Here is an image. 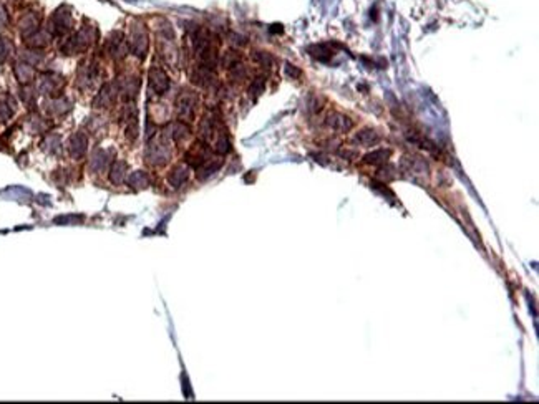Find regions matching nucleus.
Instances as JSON below:
<instances>
[{
  "mask_svg": "<svg viewBox=\"0 0 539 404\" xmlns=\"http://www.w3.org/2000/svg\"><path fill=\"white\" fill-rule=\"evenodd\" d=\"M63 85V81L60 76L57 75H45L42 80H40V92L43 94H52L55 96L60 92V86Z\"/></svg>",
  "mask_w": 539,
  "mask_h": 404,
  "instance_id": "11",
  "label": "nucleus"
},
{
  "mask_svg": "<svg viewBox=\"0 0 539 404\" xmlns=\"http://www.w3.org/2000/svg\"><path fill=\"white\" fill-rule=\"evenodd\" d=\"M126 43H128L130 52L133 53L135 57H138V58H141L143 60V58L146 57V52H148V47H149L146 27H144L143 24H139V22L131 24L128 38H126Z\"/></svg>",
  "mask_w": 539,
  "mask_h": 404,
  "instance_id": "2",
  "label": "nucleus"
},
{
  "mask_svg": "<svg viewBox=\"0 0 539 404\" xmlns=\"http://www.w3.org/2000/svg\"><path fill=\"white\" fill-rule=\"evenodd\" d=\"M105 50L108 55L111 58H115V60H121V58H125L130 52L126 38L121 31H115V33H111L110 37H108V40L105 42Z\"/></svg>",
  "mask_w": 539,
  "mask_h": 404,
  "instance_id": "5",
  "label": "nucleus"
},
{
  "mask_svg": "<svg viewBox=\"0 0 539 404\" xmlns=\"http://www.w3.org/2000/svg\"><path fill=\"white\" fill-rule=\"evenodd\" d=\"M83 220V216H62L57 217L55 224H67V222H81Z\"/></svg>",
  "mask_w": 539,
  "mask_h": 404,
  "instance_id": "24",
  "label": "nucleus"
},
{
  "mask_svg": "<svg viewBox=\"0 0 539 404\" xmlns=\"http://www.w3.org/2000/svg\"><path fill=\"white\" fill-rule=\"evenodd\" d=\"M146 159L153 166H163L169 161V149H168L165 139L160 143L149 144V148L146 149Z\"/></svg>",
  "mask_w": 539,
  "mask_h": 404,
  "instance_id": "6",
  "label": "nucleus"
},
{
  "mask_svg": "<svg viewBox=\"0 0 539 404\" xmlns=\"http://www.w3.org/2000/svg\"><path fill=\"white\" fill-rule=\"evenodd\" d=\"M327 123H329L330 126H332L334 129H337V131H348V129L352 128V121L348 120L347 116L338 115V113H335V115H330Z\"/></svg>",
  "mask_w": 539,
  "mask_h": 404,
  "instance_id": "18",
  "label": "nucleus"
},
{
  "mask_svg": "<svg viewBox=\"0 0 539 404\" xmlns=\"http://www.w3.org/2000/svg\"><path fill=\"white\" fill-rule=\"evenodd\" d=\"M48 38H50V35L47 33V31L37 30L34 35H30V37L27 38V40H29V45H30L32 48H42V47H45V45L50 42Z\"/></svg>",
  "mask_w": 539,
  "mask_h": 404,
  "instance_id": "19",
  "label": "nucleus"
},
{
  "mask_svg": "<svg viewBox=\"0 0 539 404\" xmlns=\"http://www.w3.org/2000/svg\"><path fill=\"white\" fill-rule=\"evenodd\" d=\"M116 92H118V88H113V85H110V83L103 85L100 93L93 99V106L95 108H110L116 98Z\"/></svg>",
  "mask_w": 539,
  "mask_h": 404,
  "instance_id": "10",
  "label": "nucleus"
},
{
  "mask_svg": "<svg viewBox=\"0 0 539 404\" xmlns=\"http://www.w3.org/2000/svg\"><path fill=\"white\" fill-rule=\"evenodd\" d=\"M357 141H360L362 144H365V146H372V144L378 141V136L372 129H365V131H362L360 134H357Z\"/></svg>",
  "mask_w": 539,
  "mask_h": 404,
  "instance_id": "20",
  "label": "nucleus"
},
{
  "mask_svg": "<svg viewBox=\"0 0 539 404\" xmlns=\"http://www.w3.org/2000/svg\"><path fill=\"white\" fill-rule=\"evenodd\" d=\"M285 71H287V73L291 75V76H299V75H301V71H299L297 68H294V65H287Z\"/></svg>",
  "mask_w": 539,
  "mask_h": 404,
  "instance_id": "26",
  "label": "nucleus"
},
{
  "mask_svg": "<svg viewBox=\"0 0 539 404\" xmlns=\"http://www.w3.org/2000/svg\"><path fill=\"white\" fill-rule=\"evenodd\" d=\"M71 25H73V20H71V13L67 7H60L55 10L50 19V31H52V35H58V37L68 33Z\"/></svg>",
  "mask_w": 539,
  "mask_h": 404,
  "instance_id": "4",
  "label": "nucleus"
},
{
  "mask_svg": "<svg viewBox=\"0 0 539 404\" xmlns=\"http://www.w3.org/2000/svg\"><path fill=\"white\" fill-rule=\"evenodd\" d=\"M13 71H15L17 80H19L20 83L24 85V86L30 85V83H32V80H34V76H35L34 66L29 65V63H27V62H20V63H17L15 68H13Z\"/></svg>",
  "mask_w": 539,
  "mask_h": 404,
  "instance_id": "13",
  "label": "nucleus"
},
{
  "mask_svg": "<svg viewBox=\"0 0 539 404\" xmlns=\"http://www.w3.org/2000/svg\"><path fill=\"white\" fill-rule=\"evenodd\" d=\"M262 88H264V81H262V78H257L254 83L251 85V88H249V92H251V94H261Z\"/></svg>",
  "mask_w": 539,
  "mask_h": 404,
  "instance_id": "25",
  "label": "nucleus"
},
{
  "mask_svg": "<svg viewBox=\"0 0 539 404\" xmlns=\"http://www.w3.org/2000/svg\"><path fill=\"white\" fill-rule=\"evenodd\" d=\"M13 53V45L8 38H2L0 37V63H3L5 60H8Z\"/></svg>",
  "mask_w": 539,
  "mask_h": 404,
  "instance_id": "21",
  "label": "nucleus"
},
{
  "mask_svg": "<svg viewBox=\"0 0 539 404\" xmlns=\"http://www.w3.org/2000/svg\"><path fill=\"white\" fill-rule=\"evenodd\" d=\"M95 29L93 27H83L76 31L75 35H71L68 40H65V43L60 47V52L63 55H76L85 50H88L95 42Z\"/></svg>",
  "mask_w": 539,
  "mask_h": 404,
  "instance_id": "1",
  "label": "nucleus"
},
{
  "mask_svg": "<svg viewBox=\"0 0 539 404\" xmlns=\"http://www.w3.org/2000/svg\"><path fill=\"white\" fill-rule=\"evenodd\" d=\"M189 178V169L186 166H176L173 171L169 172L168 176V183H169L173 187H179L188 181Z\"/></svg>",
  "mask_w": 539,
  "mask_h": 404,
  "instance_id": "15",
  "label": "nucleus"
},
{
  "mask_svg": "<svg viewBox=\"0 0 539 404\" xmlns=\"http://www.w3.org/2000/svg\"><path fill=\"white\" fill-rule=\"evenodd\" d=\"M176 106H178V116L181 121H191L198 108V94L189 90H184L178 96Z\"/></svg>",
  "mask_w": 539,
  "mask_h": 404,
  "instance_id": "3",
  "label": "nucleus"
},
{
  "mask_svg": "<svg viewBox=\"0 0 539 404\" xmlns=\"http://www.w3.org/2000/svg\"><path fill=\"white\" fill-rule=\"evenodd\" d=\"M223 63L226 68H234L239 63V53L237 52H228L223 58Z\"/></svg>",
  "mask_w": 539,
  "mask_h": 404,
  "instance_id": "22",
  "label": "nucleus"
},
{
  "mask_svg": "<svg viewBox=\"0 0 539 404\" xmlns=\"http://www.w3.org/2000/svg\"><path fill=\"white\" fill-rule=\"evenodd\" d=\"M126 178H128V166L125 161H116L113 162L111 172H110V181L113 184H123Z\"/></svg>",
  "mask_w": 539,
  "mask_h": 404,
  "instance_id": "14",
  "label": "nucleus"
},
{
  "mask_svg": "<svg viewBox=\"0 0 539 404\" xmlns=\"http://www.w3.org/2000/svg\"><path fill=\"white\" fill-rule=\"evenodd\" d=\"M108 164V156L105 151H101V149H97L93 154H92V159H90V169H92L93 172H100L103 171Z\"/></svg>",
  "mask_w": 539,
  "mask_h": 404,
  "instance_id": "17",
  "label": "nucleus"
},
{
  "mask_svg": "<svg viewBox=\"0 0 539 404\" xmlns=\"http://www.w3.org/2000/svg\"><path fill=\"white\" fill-rule=\"evenodd\" d=\"M126 183L133 189H144L149 186V176L144 171H135L126 178Z\"/></svg>",
  "mask_w": 539,
  "mask_h": 404,
  "instance_id": "16",
  "label": "nucleus"
},
{
  "mask_svg": "<svg viewBox=\"0 0 539 404\" xmlns=\"http://www.w3.org/2000/svg\"><path fill=\"white\" fill-rule=\"evenodd\" d=\"M88 138L83 133H75L68 141V151L73 159H81L87 154Z\"/></svg>",
  "mask_w": 539,
  "mask_h": 404,
  "instance_id": "8",
  "label": "nucleus"
},
{
  "mask_svg": "<svg viewBox=\"0 0 539 404\" xmlns=\"http://www.w3.org/2000/svg\"><path fill=\"white\" fill-rule=\"evenodd\" d=\"M388 151H383V149H380V151H375L372 154H369V156L365 157L369 162H380V161H385L388 157Z\"/></svg>",
  "mask_w": 539,
  "mask_h": 404,
  "instance_id": "23",
  "label": "nucleus"
},
{
  "mask_svg": "<svg viewBox=\"0 0 539 404\" xmlns=\"http://www.w3.org/2000/svg\"><path fill=\"white\" fill-rule=\"evenodd\" d=\"M15 113V101L8 93L0 94V123H5Z\"/></svg>",
  "mask_w": 539,
  "mask_h": 404,
  "instance_id": "12",
  "label": "nucleus"
},
{
  "mask_svg": "<svg viewBox=\"0 0 539 404\" xmlns=\"http://www.w3.org/2000/svg\"><path fill=\"white\" fill-rule=\"evenodd\" d=\"M19 29H20V33L24 35L25 38H29L30 35H34L35 31L40 30L38 13L29 12V13H25V15H22V19L19 22Z\"/></svg>",
  "mask_w": 539,
  "mask_h": 404,
  "instance_id": "9",
  "label": "nucleus"
},
{
  "mask_svg": "<svg viewBox=\"0 0 539 404\" xmlns=\"http://www.w3.org/2000/svg\"><path fill=\"white\" fill-rule=\"evenodd\" d=\"M149 86L156 94H165L169 90V76L165 73V70L156 65L149 70Z\"/></svg>",
  "mask_w": 539,
  "mask_h": 404,
  "instance_id": "7",
  "label": "nucleus"
}]
</instances>
